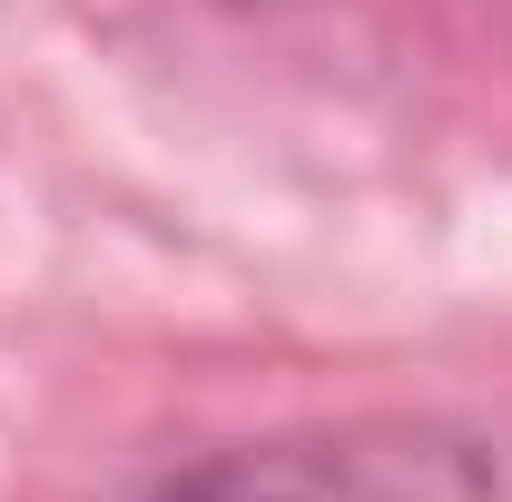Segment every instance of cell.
<instances>
[{"instance_id": "obj_1", "label": "cell", "mask_w": 512, "mask_h": 502, "mask_svg": "<svg viewBox=\"0 0 512 502\" xmlns=\"http://www.w3.org/2000/svg\"><path fill=\"white\" fill-rule=\"evenodd\" d=\"M493 473L434 424H345V434L247 443L178 473L158 502H483Z\"/></svg>"}]
</instances>
